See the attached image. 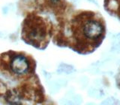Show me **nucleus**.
<instances>
[{"label": "nucleus", "mask_w": 120, "mask_h": 105, "mask_svg": "<svg viewBox=\"0 0 120 105\" xmlns=\"http://www.w3.org/2000/svg\"><path fill=\"white\" fill-rule=\"evenodd\" d=\"M70 30L74 50L88 52L98 46L103 40L105 26L103 19L98 15L85 11L74 17Z\"/></svg>", "instance_id": "obj_1"}, {"label": "nucleus", "mask_w": 120, "mask_h": 105, "mask_svg": "<svg viewBox=\"0 0 120 105\" xmlns=\"http://www.w3.org/2000/svg\"><path fill=\"white\" fill-rule=\"evenodd\" d=\"M9 70L17 76H24L31 71V63L27 56L16 53L9 58Z\"/></svg>", "instance_id": "obj_2"}, {"label": "nucleus", "mask_w": 120, "mask_h": 105, "mask_svg": "<svg viewBox=\"0 0 120 105\" xmlns=\"http://www.w3.org/2000/svg\"><path fill=\"white\" fill-rule=\"evenodd\" d=\"M116 85H117L118 88L120 89V68L119 69V71L116 77Z\"/></svg>", "instance_id": "obj_3"}]
</instances>
